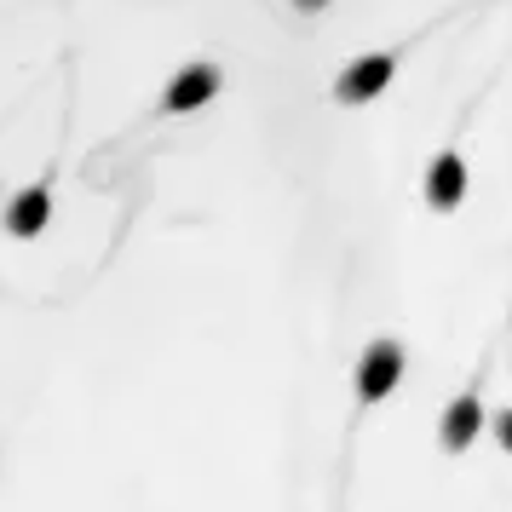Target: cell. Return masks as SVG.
<instances>
[{"mask_svg":"<svg viewBox=\"0 0 512 512\" xmlns=\"http://www.w3.org/2000/svg\"><path fill=\"white\" fill-rule=\"evenodd\" d=\"M397 380H403V346L397 340H374L363 351V363H357V397L363 403H380V397L397 392Z\"/></svg>","mask_w":512,"mask_h":512,"instance_id":"cell-1","label":"cell"},{"mask_svg":"<svg viewBox=\"0 0 512 512\" xmlns=\"http://www.w3.org/2000/svg\"><path fill=\"white\" fill-rule=\"evenodd\" d=\"M392 70H397L392 52H369V58H357V64H351V70L334 81V98H340V104H369V98L386 93Z\"/></svg>","mask_w":512,"mask_h":512,"instance_id":"cell-2","label":"cell"},{"mask_svg":"<svg viewBox=\"0 0 512 512\" xmlns=\"http://www.w3.org/2000/svg\"><path fill=\"white\" fill-rule=\"evenodd\" d=\"M213 93H219V70H213V64H190V70H179L173 81H167L162 110L185 116V110H202V104H208Z\"/></svg>","mask_w":512,"mask_h":512,"instance_id":"cell-3","label":"cell"},{"mask_svg":"<svg viewBox=\"0 0 512 512\" xmlns=\"http://www.w3.org/2000/svg\"><path fill=\"white\" fill-rule=\"evenodd\" d=\"M426 202L438 213H455L466 202V162L455 150H443L438 162H432V173H426Z\"/></svg>","mask_w":512,"mask_h":512,"instance_id":"cell-4","label":"cell"},{"mask_svg":"<svg viewBox=\"0 0 512 512\" xmlns=\"http://www.w3.org/2000/svg\"><path fill=\"white\" fill-rule=\"evenodd\" d=\"M478 426H484V403L466 392V397H455V403L443 409V420H438V443L449 449V455H461V449H472Z\"/></svg>","mask_w":512,"mask_h":512,"instance_id":"cell-5","label":"cell"},{"mask_svg":"<svg viewBox=\"0 0 512 512\" xmlns=\"http://www.w3.org/2000/svg\"><path fill=\"white\" fill-rule=\"evenodd\" d=\"M52 219V190L47 185H29L12 196V208H6V231L12 236H41Z\"/></svg>","mask_w":512,"mask_h":512,"instance_id":"cell-6","label":"cell"},{"mask_svg":"<svg viewBox=\"0 0 512 512\" xmlns=\"http://www.w3.org/2000/svg\"><path fill=\"white\" fill-rule=\"evenodd\" d=\"M495 438H501V449H512V409H501V420H495Z\"/></svg>","mask_w":512,"mask_h":512,"instance_id":"cell-7","label":"cell"},{"mask_svg":"<svg viewBox=\"0 0 512 512\" xmlns=\"http://www.w3.org/2000/svg\"><path fill=\"white\" fill-rule=\"evenodd\" d=\"M294 6H300V12H323L328 0H294Z\"/></svg>","mask_w":512,"mask_h":512,"instance_id":"cell-8","label":"cell"}]
</instances>
